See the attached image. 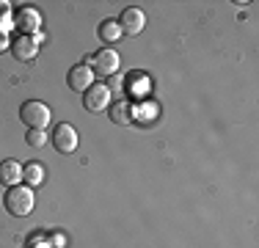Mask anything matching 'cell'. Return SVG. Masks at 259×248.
Here are the masks:
<instances>
[{
	"mask_svg": "<svg viewBox=\"0 0 259 248\" xmlns=\"http://www.w3.org/2000/svg\"><path fill=\"white\" fill-rule=\"evenodd\" d=\"M20 119L28 124V130H45L47 124H50L53 113H50V108H47L45 102L28 99V102H22V108H20Z\"/></svg>",
	"mask_w": 259,
	"mask_h": 248,
	"instance_id": "3957f363",
	"label": "cell"
},
{
	"mask_svg": "<svg viewBox=\"0 0 259 248\" xmlns=\"http://www.w3.org/2000/svg\"><path fill=\"white\" fill-rule=\"evenodd\" d=\"M83 108L91 113H102L110 108V89L105 83H94L89 91L83 94Z\"/></svg>",
	"mask_w": 259,
	"mask_h": 248,
	"instance_id": "5b68a950",
	"label": "cell"
},
{
	"mask_svg": "<svg viewBox=\"0 0 259 248\" xmlns=\"http://www.w3.org/2000/svg\"><path fill=\"white\" fill-rule=\"evenodd\" d=\"M77 130L72 127V124H58V127H55V133H53V146L58 149L61 154H72L77 149Z\"/></svg>",
	"mask_w": 259,
	"mask_h": 248,
	"instance_id": "52a82bcc",
	"label": "cell"
},
{
	"mask_svg": "<svg viewBox=\"0 0 259 248\" xmlns=\"http://www.w3.org/2000/svg\"><path fill=\"white\" fill-rule=\"evenodd\" d=\"M9 47H11V42H9V33H3V30H0V53H6Z\"/></svg>",
	"mask_w": 259,
	"mask_h": 248,
	"instance_id": "44dd1931",
	"label": "cell"
},
{
	"mask_svg": "<svg viewBox=\"0 0 259 248\" xmlns=\"http://www.w3.org/2000/svg\"><path fill=\"white\" fill-rule=\"evenodd\" d=\"M66 83H69L72 91H83L85 94V91L94 86V72L89 69V64H77L69 69V74H66Z\"/></svg>",
	"mask_w": 259,
	"mask_h": 248,
	"instance_id": "ba28073f",
	"label": "cell"
},
{
	"mask_svg": "<svg viewBox=\"0 0 259 248\" xmlns=\"http://www.w3.org/2000/svg\"><path fill=\"white\" fill-rule=\"evenodd\" d=\"M47 243H50L53 248H64V245H66V240H64V234H61V232H53Z\"/></svg>",
	"mask_w": 259,
	"mask_h": 248,
	"instance_id": "ac0fdd59",
	"label": "cell"
},
{
	"mask_svg": "<svg viewBox=\"0 0 259 248\" xmlns=\"http://www.w3.org/2000/svg\"><path fill=\"white\" fill-rule=\"evenodd\" d=\"M133 105L130 102H113L110 105V121H116V124H121V127H127V124H133Z\"/></svg>",
	"mask_w": 259,
	"mask_h": 248,
	"instance_id": "8fae6325",
	"label": "cell"
},
{
	"mask_svg": "<svg viewBox=\"0 0 259 248\" xmlns=\"http://www.w3.org/2000/svg\"><path fill=\"white\" fill-rule=\"evenodd\" d=\"M11 28L20 30V36H36L41 33V17L33 6H22L20 11H14V20H11Z\"/></svg>",
	"mask_w": 259,
	"mask_h": 248,
	"instance_id": "277c9868",
	"label": "cell"
},
{
	"mask_svg": "<svg viewBox=\"0 0 259 248\" xmlns=\"http://www.w3.org/2000/svg\"><path fill=\"white\" fill-rule=\"evenodd\" d=\"M133 116H135V119H141V121H152L157 116V105L144 102L141 108H133Z\"/></svg>",
	"mask_w": 259,
	"mask_h": 248,
	"instance_id": "9a60e30c",
	"label": "cell"
},
{
	"mask_svg": "<svg viewBox=\"0 0 259 248\" xmlns=\"http://www.w3.org/2000/svg\"><path fill=\"white\" fill-rule=\"evenodd\" d=\"M22 182H25L28 188L41 185V182H45V169H41L39 163H25V166H22Z\"/></svg>",
	"mask_w": 259,
	"mask_h": 248,
	"instance_id": "4fadbf2b",
	"label": "cell"
},
{
	"mask_svg": "<svg viewBox=\"0 0 259 248\" xmlns=\"http://www.w3.org/2000/svg\"><path fill=\"white\" fill-rule=\"evenodd\" d=\"M100 39L105 42V45H113V42H119V39H121L119 22H116V20H105V22L100 25Z\"/></svg>",
	"mask_w": 259,
	"mask_h": 248,
	"instance_id": "5bb4252c",
	"label": "cell"
},
{
	"mask_svg": "<svg viewBox=\"0 0 259 248\" xmlns=\"http://www.w3.org/2000/svg\"><path fill=\"white\" fill-rule=\"evenodd\" d=\"M22 182V166L17 160H3L0 163V185L6 188H14V185Z\"/></svg>",
	"mask_w": 259,
	"mask_h": 248,
	"instance_id": "30bf717a",
	"label": "cell"
},
{
	"mask_svg": "<svg viewBox=\"0 0 259 248\" xmlns=\"http://www.w3.org/2000/svg\"><path fill=\"white\" fill-rule=\"evenodd\" d=\"M25 141H28V146H33V149H41L47 144V133L45 130H28V135H25Z\"/></svg>",
	"mask_w": 259,
	"mask_h": 248,
	"instance_id": "e0dca14e",
	"label": "cell"
},
{
	"mask_svg": "<svg viewBox=\"0 0 259 248\" xmlns=\"http://www.w3.org/2000/svg\"><path fill=\"white\" fill-rule=\"evenodd\" d=\"M11 20H14V14H11V3L9 0H0V30H3V33H9Z\"/></svg>",
	"mask_w": 259,
	"mask_h": 248,
	"instance_id": "2e32d148",
	"label": "cell"
},
{
	"mask_svg": "<svg viewBox=\"0 0 259 248\" xmlns=\"http://www.w3.org/2000/svg\"><path fill=\"white\" fill-rule=\"evenodd\" d=\"M85 64H89V69L94 72V77H113V74L119 72L121 58H119V53H116V50L105 47V50H97V53L91 55Z\"/></svg>",
	"mask_w": 259,
	"mask_h": 248,
	"instance_id": "7a4b0ae2",
	"label": "cell"
},
{
	"mask_svg": "<svg viewBox=\"0 0 259 248\" xmlns=\"http://www.w3.org/2000/svg\"><path fill=\"white\" fill-rule=\"evenodd\" d=\"M127 91L133 97H146L149 94V77H146L144 72H133L127 80Z\"/></svg>",
	"mask_w": 259,
	"mask_h": 248,
	"instance_id": "7c38bea8",
	"label": "cell"
},
{
	"mask_svg": "<svg viewBox=\"0 0 259 248\" xmlns=\"http://www.w3.org/2000/svg\"><path fill=\"white\" fill-rule=\"evenodd\" d=\"M28 248H53V245L47 243L45 237H33V240H30V243H28Z\"/></svg>",
	"mask_w": 259,
	"mask_h": 248,
	"instance_id": "ffe728a7",
	"label": "cell"
},
{
	"mask_svg": "<svg viewBox=\"0 0 259 248\" xmlns=\"http://www.w3.org/2000/svg\"><path fill=\"white\" fill-rule=\"evenodd\" d=\"M121 86H124V80H121L119 74H113V77H110V83H108L110 94H113V91H121Z\"/></svg>",
	"mask_w": 259,
	"mask_h": 248,
	"instance_id": "d6986e66",
	"label": "cell"
},
{
	"mask_svg": "<svg viewBox=\"0 0 259 248\" xmlns=\"http://www.w3.org/2000/svg\"><path fill=\"white\" fill-rule=\"evenodd\" d=\"M3 204H6V210H9L11 215H17V218H25V215L33 213V204H36L33 188H28V185H14V188L6 190Z\"/></svg>",
	"mask_w": 259,
	"mask_h": 248,
	"instance_id": "6da1fadb",
	"label": "cell"
},
{
	"mask_svg": "<svg viewBox=\"0 0 259 248\" xmlns=\"http://www.w3.org/2000/svg\"><path fill=\"white\" fill-rule=\"evenodd\" d=\"M119 28L121 33H130V36H138L141 30L146 28V17L141 9H124L119 17Z\"/></svg>",
	"mask_w": 259,
	"mask_h": 248,
	"instance_id": "9c48e42d",
	"label": "cell"
},
{
	"mask_svg": "<svg viewBox=\"0 0 259 248\" xmlns=\"http://www.w3.org/2000/svg\"><path fill=\"white\" fill-rule=\"evenodd\" d=\"M41 39H45L41 33H36V36H17V39L11 42L9 50L14 53L17 61H30V58H36V53H39Z\"/></svg>",
	"mask_w": 259,
	"mask_h": 248,
	"instance_id": "8992f818",
	"label": "cell"
}]
</instances>
